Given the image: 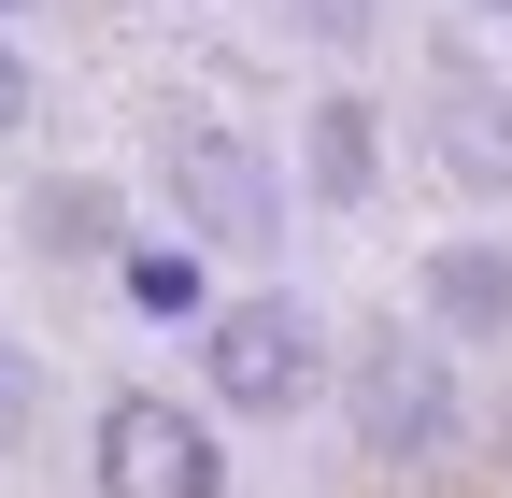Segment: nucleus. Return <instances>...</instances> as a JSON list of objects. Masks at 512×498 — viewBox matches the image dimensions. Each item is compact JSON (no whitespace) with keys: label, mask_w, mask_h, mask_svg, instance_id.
Segmentation results:
<instances>
[{"label":"nucleus","mask_w":512,"mask_h":498,"mask_svg":"<svg viewBox=\"0 0 512 498\" xmlns=\"http://www.w3.org/2000/svg\"><path fill=\"white\" fill-rule=\"evenodd\" d=\"M157 185H171L185 242H214V257H271L285 242V171H271V143H242L228 114H185L157 143Z\"/></svg>","instance_id":"1"},{"label":"nucleus","mask_w":512,"mask_h":498,"mask_svg":"<svg viewBox=\"0 0 512 498\" xmlns=\"http://www.w3.org/2000/svg\"><path fill=\"white\" fill-rule=\"evenodd\" d=\"M342 427H356L384 470L441 456V442H456V356H441L427 328H399V314H384V328L342 356Z\"/></svg>","instance_id":"2"},{"label":"nucleus","mask_w":512,"mask_h":498,"mask_svg":"<svg viewBox=\"0 0 512 498\" xmlns=\"http://www.w3.org/2000/svg\"><path fill=\"white\" fill-rule=\"evenodd\" d=\"M200 370L228 413H299L313 385H328V328H313V299L256 285V299H214L200 314Z\"/></svg>","instance_id":"3"},{"label":"nucleus","mask_w":512,"mask_h":498,"mask_svg":"<svg viewBox=\"0 0 512 498\" xmlns=\"http://www.w3.org/2000/svg\"><path fill=\"white\" fill-rule=\"evenodd\" d=\"M100 498H228V442L185 399H157V385H128V399H100Z\"/></svg>","instance_id":"4"},{"label":"nucleus","mask_w":512,"mask_h":498,"mask_svg":"<svg viewBox=\"0 0 512 498\" xmlns=\"http://www.w3.org/2000/svg\"><path fill=\"white\" fill-rule=\"evenodd\" d=\"M413 314H427V342H512V242H498V228H456V242H427V271H413Z\"/></svg>","instance_id":"5"},{"label":"nucleus","mask_w":512,"mask_h":498,"mask_svg":"<svg viewBox=\"0 0 512 498\" xmlns=\"http://www.w3.org/2000/svg\"><path fill=\"white\" fill-rule=\"evenodd\" d=\"M427 157L470 185V200H512V100L484 72H441L427 86Z\"/></svg>","instance_id":"6"},{"label":"nucleus","mask_w":512,"mask_h":498,"mask_svg":"<svg viewBox=\"0 0 512 498\" xmlns=\"http://www.w3.org/2000/svg\"><path fill=\"white\" fill-rule=\"evenodd\" d=\"M299 185H313L328 214H356L370 185H384V114H370L356 86H328V100L299 114Z\"/></svg>","instance_id":"7"},{"label":"nucleus","mask_w":512,"mask_h":498,"mask_svg":"<svg viewBox=\"0 0 512 498\" xmlns=\"http://www.w3.org/2000/svg\"><path fill=\"white\" fill-rule=\"evenodd\" d=\"M29 242H43V257H128V242H114V185H100V171L29 185Z\"/></svg>","instance_id":"8"},{"label":"nucleus","mask_w":512,"mask_h":498,"mask_svg":"<svg viewBox=\"0 0 512 498\" xmlns=\"http://www.w3.org/2000/svg\"><path fill=\"white\" fill-rule=\"evenodd\" d=\"M128 299H143V314H214V299H200V257H185V242H128Z\"/></svg>","instance_id":"9"},{"label":"nucleus","mask_w":512,"mask_h":498,"mask_svg":"<svg viewBox=\"0 0 512 498\" xmlns=\"http://www.w3.org/2000/svg\"><path fill=\"white\" fill-rule=\"evenodd\" d=\"M29 413H43V370H29L15 342H0V456H15V442H29Z\"/></svg>","instance_id":"10"},{"label":"nucleus","mask_w":512,"mask_h":498,"mask_svg":"<svg viewBox=\"0 0 512 498\" xmlns=\"http://www.w3.org/2000/svg\"><path fill=\"white\" fill-rule=\"evenodd\" d=\"M29 100H43V72H29V57H15V43H0V143H15V129H29Z\"/></svg>","instance_id":"11"},{"label":"nucleus","mask_w":512,"mask_h":498,"mask_svg":"<svg viewBox=\"0 0 512 498\" xmlns=\"http://www.w3.org/2000/svg\"><path fill=\"white\" fill-rule=\"evenodd\" d=\"M285 15H299V29H328V43H356V29H370V0H285Z\"/></svg>","instance_id":"12"},{"label":"nucleus","mask_w":512,"mask_h":498,"mask_svg":"<svg viewBox=\"0 0 512 498\" xmlns=\"http://www.w3.org/2000/svg\"><path fill=\"white\" fill-rule=\"evenodd\" d=\"M498 456H512V413H498Z\"/></svg>","instance_id":"13"},{"label":"nucleus","mask_w":512,"mask_h":498,"mask_svg":"<svg viewBox=\"0 0 512 498\" xmlns=\"http://www.w3.org/2000/svg\"><path fill=\"white\" fill-rule=\"evenodd\" d=\"M0 15H29V0H0Z\"/></svg>","instance_id":"14"},{"label":"nucleus","mask_w":512,"mask_h":498,"mask_svg":"<svg viewBox=\"0 0 512 498\" xmlns=\"http://www.w3.org/2000/svg\"><path fill=\"white\" fill-rule=\"evenodd\" d=\"M484 15H512V0H484Z\"/></svg>","instance_id":"15"}]
</instances>
